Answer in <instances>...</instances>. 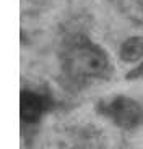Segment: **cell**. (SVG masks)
I'll return each instance as SVG.
<instances>
[{"instance_id": "cell-1", "label": "cell", "mask_w": 143, "mask_h": 149, "mask_svg": "<svg viewBox=\"0 0 143 149\" xmlns=\"http://www.w3.org/2000/svg\"><path fill=\"white\" fill-rule=\"evenodd\" d=\"M111 68L109 57L102 47L90 39L73 41L64 52V70L72 79H99Z\"/></svg>"}, {"instance_id": "cell-2", "label": "cell", "mask_w": 143, "mask_h": 149, "mask_svg": "<svg viewBox=\"0 0 143 149\" xmlns=\"http://www.w3.org/2000/svg\"><path fill=\"white\" fill-rule=\"evenodd\" d=\"M96 112L121 130L133 131L143 127V105L137 99L124 94H117L98 102Z\"/></svg>"}, {"instance_id": "cell-3", "label": "cell", "mask_w": 143, "mask_h": 149, "mask_svg": "<svg viewBox=\"0 0 143 149\" xmlns=\"http://www.w3.org/2000/svg\"><path fill=\"white\" fill-rule=\"evenodd\" d=\"M50 109V99L33 89H23L20 96V115L25 125H36Z\"/></svg>"}, {"instance_id": "cell-4", "label": "cell", "mask_w": 143, "mask_h": 149, "mask_svg": "<svg viewBox=\"0 0 143 149\" xmlns=\"http://www.w3.org/2000/svg\"><path fill=\"white\" fill-rule=\"evenodd\" d=\"M119 58L124 63H140L143 60V36L127 37L119 47Z\"/></svg>"}, {"instance_id": "cell-5", "label": "cell", "mask_w": 143, "mask_h": 149, "mask_svg": "<svg viewBox=\"0 0 143 149\" xmlns=\"http://www.w3.org/2000/svg\"><path fill=\"white\" fill-rule=\"evenodd\" d=\"M142 78H143V60L125 74V79L127 81H137V79H142Z\"/></svg>"}]
</instances>
